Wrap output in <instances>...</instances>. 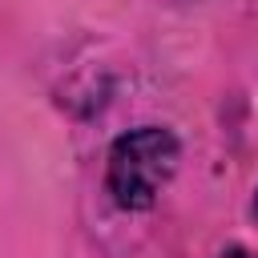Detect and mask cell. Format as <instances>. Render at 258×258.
I'll return each instance as SVG.
<instances>
[{
  "label": "cell",
  "instance_id": "6da1fadb",
  "mask_svg": "<svg viewBox=\"0 0 258 258\" xmlns=\"http://www.w3.org/2000/svg\"><path fill=\"white\" fill-rule=\"evenodd\" d=\"M177 137L161 125H141L129 129L113 141L109 165H105V185L121 210H149L157 194L169 185L177 173Z\"/></svg>",
  "mask_w": 258,
  "mask_h": 258
},
{
  "label": "cell",
  "instance_id": "7a4b0ae2",
  "mask_svg": "<svg viewBox=\"0 0 258 258\" xmlns=\"http://www.w3.org/2000/svg\"><path fill=\"white\" fill-rule=\"evenodd\" d=\"M222 258H258V254H250V250H226Z\"/></svg>",
  "mask_w": 258,
  "mask_h": 258
},
{
  "label": "cell",
  "instance_id": "3957f363",
  "mask_svg": "<svg viewBox=\"0 0 258 258\" xmlns=\"http://www.w3.org/2000/svg\"><path fill=\"white\" fill-rule=\"evenodd\" d=\"M254 218H258V194H254Z\"/></svg>",
  "mask_w": 258,
  "mask_h": 258
}]
</instances>
